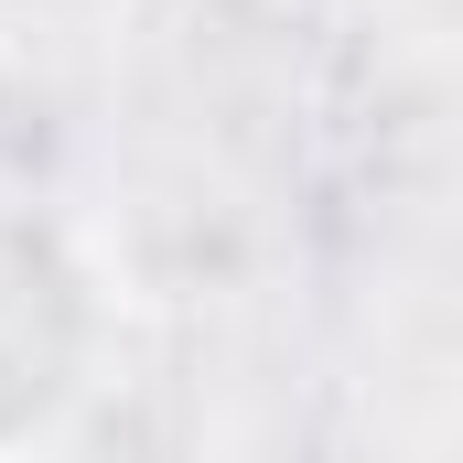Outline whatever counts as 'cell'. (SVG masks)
<instances>
[{"mask_svg": "<svg viewBox=\"0 0 463 463\" xmlns=\"http://www.w3.org/2000/svg\"><path fill=\"white\" fill-rule=\"evenodd\" d=\"M109 355V291L76 227H54L43 205L0 194V453L54 442Z\"/></svg>", "mask_w": 463, "mask_h": 463, "instance_id": "6da1fadb", "label": "cell"}]
</instances>
